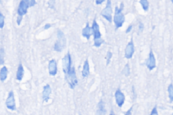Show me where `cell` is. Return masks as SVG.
Segmentation results:
<instances>
[{
  "instance_id": "obj_27",
  "label": "cell",
  "mask_w": 173,
  "mask_h": 115,
  "mask_svg": "<svg viewBox=\"0 0 173 115\" xmlns=\"http://www.w3.org/2000/svg\"><path fill=\"white\" fill-rule=\"evenodd\" d=\"M144 24H143L142 22H139V31L142 32L143 30H144Z\"/></svg>"
},
{
  "instance_id": "obj_25",
  "label": "cell",
  "mask_w": 173,
  "mask_h": 115,
  "mask_svg": "<svg viewBox=\"0 0 173 115\" xmlns=\"http://www.w3.org/2000/svg\"><path fill=\"white\" fill-rule=\"evenodd\" d=\"M27 3H28L29 7H32L35 5L36 2H35V0H27Z\"/></svg>"
},
{
  "instance_id": "obj_17",
  "label": "cell",
  "mask_w": 173,
  "mask_h": 115,
  "mask_svg": "<svg viewBox=\"0 0 173 115\" xmlns=\"http://www.w3.org/2000/svg\"><path fill=\"white\" fill-rule=\"evenodd\" d=\"M23 76H24V68H23V66L21 64H19L17 72H16V79L18 81H21L22 79Z\"/></svg>"
},
{
  "instance_id": "obj_26",
  "label": "cell",
  "mask_w": 173,
  "mask_h": 115,
  "mask_svg": "<svg viewBox=\"0 0 173 115\" xmlns=\"http://www.w3.org/2000/svg\"><path fill=\"white\" fill-rule=\"evenodd\" d=\"M150 115H158V113L157 108H156V106H155L154 108H153L150 113Z\"/></svg>"
},
{
  "instance_id": "obj_15",
  "label": "cell",
  "mask_w": 173,
  "mask_h": 115,
  "mask_svg": "<svg viewBox=\"0 0 173 115\" xmlns=\"http://www.w3.org/2000/svg\"><path fill=\"white\" fill-rule=\"evenodd\" d=\"M106 110L105 108V103L103 100H100L98 105V109L96 112V115H106Z\"/></svg>"
},
{
  "instance_id": "obj_20",
  "label": "cell",
  "mask_w": 173,
  "mask_h": 115,
  "mask_svg": "<svg viewBox=\"0 0 173 115\" xmlns=\"http://www.w3.org/2000/svg\"><path fill=\"white\" fill-rule=\"evenodd\" d=\"M139 2H140L143 7V9H144L145 11H147L149 8V2L147 1V0H141V1H139Z\"/></svg>"
},
{
  "instance_id": "obj_3",
  "label": "cell",
  "mask_w": 173,
  "mask_h": 115,
  "mask_svg": "<svg viewBox=\"0 0 173 115\" xmlns=\"http://www.w3.org/2000/svg\"><path fill=\"white\" fill-rule=\"evenodd\" d=\"M65 79L68 83L70 87H71L72 89H75V86L78 84V79L77 77H76L75 67H72L69 72L66 74Z\"/></svg>"
},
{
  "instance_id": "obj_13",
  "label": "cell",
  "mask_w": 173,
  "mask_h": 115,
  "mask_svg": "<svg viewBox=\"0 0 173 115\" xmlns=\"http://www.w3.org/2000/svg\"><path fill=\"white\" fill-rule=\"evenodd\" d=\"M52 93V89L49 85H46L43 87V101H48L50 98V94Z\"/></svg>"
},
{
  "instance_id": "obj_14",
  "label": "cell",
  "mask_w": 173,
  "mask_h": 115,
  "mask_svg": "<svg viewBox=\"0 0 173 115\" xmlns=\"http://www.w3.org/2000/svg\"><path fill=\"white\" fill-rule=\"evenodd\" d=\"M93 34V30L89 26V23L87 22L86 25V26L82 30V35L84 37H86L87 39L89 40L90 39V37Z\"/></svg>"
},
{
  "instance_id": "obj_33",
  "label": "cell",
  "mask_w": 173,
  "mask_h": 115,
  "mask_svg": "<svg viewBox=\"0 0 173 115\" xmlns=\"http://www.w3.org/2000/svg\"><path fill=\"white\" fill-rule=\"evenodd\" d=\"M171 2L173 3V0H171Z\"/></svg>"
},
{
  "instance_id": "obj_1",
  "label": "cell",
  "mask_w": 173,
  "mask_h": 115,
  "mask_svg": "<svg viewBox=\"0 0 173 115\" xmlns=\"http://www.w3.org/2000/svg\"><path fill=\"white\" fill-rule=\"evenodd\" d=\"M123 6H124V4H123L122 3H121V8H118V6H116L115 8L114 22L115 24L116 29L121 28V27L123 25V23L125 22V17L122 13Z\"/></svg>"
},
{
  "instance_id": "obj_19",
  "label": "cell",
  "mask_w": 173,
  "mask_h": 115,
  "mask_svg": "<svg viewBox=\"0 0 173 115\" xmlns=\"http://www.w3.org/2000/svg\"><path fill=\"white\" fill-rule=\"evenodd\" d=\"M168 97L170 98V101L172 102L173 101V85L171 83L170 84L168 87Z\"/></svg>"
},
{
  "instance_id": "obj_28",
  "label": "cell",
  "mask_w": 173,
  "mask_h": 115,
  "mask_svg": "<svg viewBox=\"0 0 173 115\" xmlns=\"http://www.w3.org/2000/svg\"><path fill=\"white\" fill-rule=\"evenodd\" d=\"M132 29H133V25H129V26L128 27V29L126 30V33H129L130 31H131V30H132Z\"/></svg>"
},
{
  "instance_id": "obj_23",
  "label": "cell",
  "mask_w": 173,
  "mask_h": 115,
  "mask_svg": "<svg viewBox=\"0 0 173 115\" xmlns=\"http://www.w3.org/2000/svg\"><path fill=\"white\" fill-rule=\"evenodd\" d=\"M4 19L5 17L2 14V13L0 12V29H3L4 26Z\"/></svg>"
},
{
  "instance_id": "obj_34",
  "label": "cell",
  "mask_w": 173,
  "mask_h": 115,
  "mask_svg": "<svg viewBox=\"0 0 173 115\" xmlns=\"http://www.w3.org/2000/svg\"><path fill=\"white\" fill-rule=\"evenodd\" d=\"M79 115H82V114H79Z\"/></svg>"
},
{
  "instance_id": "obj_10",
  "label": "cell",
  "mask_w": 173,
  "mask_h": 115,
  "mask_svg": "<svg viewBox=\"0 0 173 115\" xmlns=\"http://www.w3.org/2000/svg\"><path fill=\"white\" fill-rule=\"evenodd\" d=\"M115 98H116V104L118 105V106L122 107V105L124 104L125 100V96L124 93H123L120 89L116 90V91L115 92Z\"/></svg>"
},
{
  "instance_id": "obj_9",
  "label": "cell",
  "mask_w": 173,
  "mask_h": 115,
  "mask_svg": "<svg viewBox=\"0 0 173 115\" xmlns=\"http://www.w3.org/2000/svg\"><path fill=\"white\" fill-rule=\"evenodd\" d=\"M134 52H135V47H134L133 41V39H132L131 42H129L127 46H126L125 54V58L127 59L131 58L133 57V55Z\"/></svg>"
},
{
  "instance_id": "obj_11",
  "label": "cell",
  "mask_w": 173,
  "mask_h": 115,
  "mask_svg": "<svg viewBox=\"0 0 173 115\" xmlns=\"http://www.w3.org/2000/svg\"><path fill=\"white\" fill-rule=\"evenodd\" d=\"M146 66H148L149 70H152L156 68V58L154 54L153 53L152 50L150 51V53L149 54L148 59L146 61Z\"/></svg>"
},
{
  "instance_id": "obj_8",
  "label": "cell",
  "mask_w": 173,
  "mask_h": 115,
  "mask_svg": "<svg viewBox=\"0 0 173 115\" xmlns=\"http://www.w3.org/2000/svg\"><path fill=\"white\" fill-rule=\"evenodd\" d=\"M6 105L8 109L11 110H16V104H15V100H14V92L12 91H10L7 100L6 101Z\"/></svg>"
},
{
  "instance_id": "obj_6",
  "label": "cell",
  "mask_w": 173,
  "mask_h": 115,
  "mask_svg": "<svg viewBox=\"0 0 173 115\" xmlns=\"http://www.w3.org/2000/svg\"><path fill=\"white\" fill-rule=\"evenodd\" d=\"M112 3L110 0H108L107 3H106V6L104 9L101 12V15L104 17V18L108 20L109 22H112Z\"/></svg>"
},
{
  "instance_id": "obj_16",
  "label": "cell",
  "mask_w": 173,
  "mask_h": 115,
  "mask_svg": "<svg viewBox=\"0 0 173 115\" xmlns=\"http://www.w3.org/2000/svg\"><path fill=\"white\" fill-rule=\"evenodd\" d=\"M89 74V64L88 60H86L85 62L83 64L82 75L83 77H87Z\"/></svg>"
},
{
  "instance_id": "obj_29",
  "label": "cell",
  "mask_w": 173,
  "mask_h": 115,
  "mask_svg": "<svg viewBox=\"0 0 173 115\" xmlns=\"http://www.w3.org/2000/svg\"><path fill=\"white\" fill-rule=\"evenodd\" d=\"M104 2V0H100V1H99V0H96L95 3L97 5H99V4H101V3H102Z\"/></svg>"
},
{
  "instance_id": "obj_5",
  "label": "cell",
  "mask_w": 173,
  "mask_h": 115,
  "mask_svg": "<svg viewBox=\"0 0 173 115\" xmlns=\"http://www.w3.org/2000/svg\"><path fill=\"white\" fill-rule=\"evenodd\" d=\"M29 4L27 3V0L25 1V0H22L21 2L18 6V17H17V23L19 25L21 24V22L22 21V16L25 15L26 13H27V10L29 8Z\"/></svg>"
},
{
  "instance_id": "obj_30",
  "label": "cell",
  "mask_w": 173,
  "mask_h": 115,
  "mask_svg": "<svg viewBox=\"0 0 173 115\" xmlns=\"http://www.w3.org/2000/svg\"><path fill=\"white\" fill-rule=\"evenodd\" d=\"M131 110H132V108H130L128 112H126L125 114H126V115H132V114L131 113Z\"/></svg>"
},
{
  "instance_id": "obj_12",
  "label": "cell",
  "mask_w": 173,
  "mask_h": 115,
  "mask_svg": "<svg viewBox=\"0 0 173 115\" xmlns=\"http://www.w3.org/2000/svg\"><path fill=\"white\" fill-rule=\"evenodd\" d=\"M48 69H49V73L50 75L55 76L56 74H57V71H58L57 63H56V61L54 59L49 61Z\"/></svg>"
},
{
  "instance_id": "obj_31",
  "label": "cell",
  "mask_w": 173,
  "mask_h": 115,
  "mask_svg": "<svg viewBox=\"0 0 173 115\" xmlns=\"http://www.w3.org/2000/svg\"><path fill=\"white\" fill-rule=\"evenodd\" d=\"M50 27H51V25H49V24H47V25H45V26H44V29H48L49 28H50Z\"/></svg>"
},
{
  "instance_id": "obj_2",
  "label": "cell",
  "mask_w": 173,
  "mask_h": 115,
  "mask_svg": "<svg viewBox=\"0 0 173 115\" xmlns=\"http://www.w3.org/2000/svg\"><path fill=\"white\" fill-rule=\"evenodd\" d=\"M93 35H94V46L99 47L103 43H104V40L102 38L101 33L99 31V26L96 22V20L94 19L92 25Z\"/></svg>"
},
{
  "instance_id": "obj_7",
  "label": "cell",
  "mask_w": 173,
  "mask_h": 115,
  "mask_svg": "<svg viewBox=\"0 0 173 115\" xmlns=\"http://www.w3.org/2000/svg\"><path fill=\"white\" fill-rule=\"evenodd\" d=\"M62 69L64 71V74L68 73L70 70L71 69V64H72V60H71V56L69 52L62 58Z\"/></svg>"
},
{
  "instance_id": "obj_24",
  "label": "cell",
  "mask_w": 173,
  "mask_h": 115,
  "mask_svg": "<svg viewBox=\"0 0 173 115\" xmlns=\"http://www.w3.org/2000/svg\"><path fill=\"white\" fill-rule=\"evenodd\" d=\"M112 53L110 52H108L107 53V56H106V59H107V64H109L110 60L112 58Z\"/></svg>"
},
{
  "instance_id": "obj_32",
  "label": "cell",
  "mask_w": 173,
  "mask_h": 115,
  "mask_svg": "<svg viewBox=\"0 0 173 115\" xmlns=\"http://www.w3.org/2000/svg\"><path fill=\"white\" fill-rule=\"evenodd\" d=\"M110 115H114V114H113V113H111V114H110Z\"/></svg>"
},
{
  "instance_id": "obj_4",
  "label": "cell",
  "mask_w": 173,
  "mask_h": 115,
  "mask_svg": "<svg viewBox=\"0 0 173 115\" xmlns=\"http://www.w3.org/2000/svg\"><path fill=\"white\" fill-rule=\"evenodd\" d=\"M58 41L54 46V50L57 52H62L66 47V38L62 30H59L58 31Z\"/></svg>"
},
{
  "instance_id": "obj_18",
  "label": "cell",
  "mask_w": 173,
  "mask_h": 115,
  "mask_svg": "<svg viewBox=\"0 0 173 115\" xmlns=\"http://www.w3.org/2000/svg\"><path fill=\"white\" fill-rule=\"evenodd\" d=\"M8 70L6 66H3L0 70V80L2 81H4L8 77Z\"/></svg>"
},
{
  "instance_id": "obj_22",
  "label": "cell",
  "mask_w": 173,
  "mask_h": 115,
  "mask_svg": "<svg viewBox=\"0 0 173 115\" xmlns=\"http://www.w3.org/2000/svg\"><path fill=\"white\" fill-rule=\"evenodd\" d=\"M5 57V51L4 48L0 49V64H4Z\"/></svg>"
},
{
  "instance_id": "obj_35",
  "label": "cell",
  "mask_w": 173,
  "mask_h": 115,
  "mask_svg": "<svg viewBox=\"0 0 173 115\" xmlns=\"http://www.w3.org/2000/svg\"><path fill=\"white\" fill-rule=\"evenodd\" d=\"M172 115H173V114H172Z\"/></svg>"
},
{
  "instance_id": "obj_21",
  "label": "cell",
  "mask_w": 173,
  "mask_h": 115,
  "mask_svg": "<svg viewBox=\"0 0 173 115\" xmlns=\"http://www.w3.org/2000/svg\"><path fill=\"white\" fill-rule=\"evenodd\" d=\"M122 73L126 77H129L130 75V68H129V64H126L125 68L123 69V70L122 71Z\"/></svg>"
}]
</instances>
